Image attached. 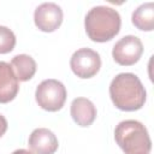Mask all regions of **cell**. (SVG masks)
Returning a JSON list of instances; mask_svg holds the SVG:
<instances>
[{
  "mask_svg": "<svg viewBox=\"0 0 154 154\" xmlns=\"http://www.w3.org/2000/svg\"><path fill=\"white\" fill-rule=\"evenodd\" d=\"M19 90L18 79L6 61H0V103H7L12 101Z\"/></svg>",
  "mask_w": 154,
  "mask_h": 154,
  "instance_id": "obj_9",
  "label": "cell"
},
{
  "mask_svg": "<svg viewBox=\"0 0 154 154\" xmlns=\"http://www.w3.org/2000/svg\"><path fill=\"white\" fill-rule=\"evenodd\" d=\"M28 144L34 154H54L59 146L57 136L46 128L35 129L29 136Z\"/></svg>",
  "mask_w": 154,
  "mask_h": 154,
  "instance_id": "obj_8",
  "label": "cell"
},
{
  "mask_svg": "<svg viewBox=\"0 0 154 154\" xmlns=\"http://www.w3.org/2000/svg\"><path fill=\"white\" fill-rule=\"evenodd\" d=\"M63 10L54 2H43L34 12V22L38 30L45 32L55 31L63 23Z\"/></svg>",
  "mask_w": 154,
  "mask_h": 154,
  "instance_id": "obj_7",
  "label": "cell"
},
{
  "mask_svg": "<svg viewBox=\"0 0 154 154\" xmlns=\"http://www.w3.org/2000/svg\"><path fill=\"white\" fill-rule=\"evenodd\" d=\"M143 53L142 41L134 35L122 37L116 42L112 49V57L114 61L122 66H131L136 64Z\"/></svg>",
  "mask_w": 154,
  "mask_h": 154,
  "instance_id": "obj_6",
  "label": "cell"
},
{
  "mask_svg": "<svg viewBox=\"0 0 154 154\" xmlns=\"http://www.w3.org/2000/svg\"><path fill=\"white\" fill-rule=\"evenodd\" d=\"M16 46V36L11 29L0 25V54L10 53Z\"/></svg>",
  "mask_w": 154,
  "mask_h": 154,
  "instance_id": "obj_13",
  "label": "cell"
},
{
  "mask_svg": "<svg viewBox=\"0 0 154 154\" xmlns=\"http://www.w3.org/2000/svg\"><path fill=\"white\" fill-rule=\"evenodd\" d=\"M114 140L124 154H150L152 141L148 130L138 120L120 122L114 129Z\"/></svg>",
  "mask_w": 154,
  "mask_h": 154,
  "instance_id": "obj_3",
  "label": "cell"
},
{
  "mask_svg": "<svg viewBox=\"0 0 154 154\" xmlns=\"http://www.w3.org/2000/svg\"><path fill=\"white\" fill-rule=\"evenodd\" d=\"M6 130H7V120L2 114H0V137L6 132Z\"/></svg>",
  "mask_w": 154,
  "mask_h": 154,
  "instance_id": "obj_14",
  "label": "cell"
},
{
  "mask_svg": "<svg viewBox=\"0 0 154 154\" xmlns=\"http://www.w3.org/2000/svg\"><path fill=\"white\" fill-rule=\"evenodd\" d=\"M132 24L142 31H152L154 29V4L146 2L138 6L131 17Z\"/></svg>",
  "mask_w": 154,
  "mask_h": 154,
  "instance_id": "obj_12",
  "label": "cell"
},
{
  "mask_svg": "<svg viewBox=\"0 0 154 154\" xmlns=\"http://www.w3.org/2000/svg\"><path fill=\"white\" fill-rule=\"evenodd\" d=\"M70 113L77 125L89 126L96 118V107L87 97H76L71 102Z\"/></svg>",
  "mask_w": 154,
  "mask_h": 154,
  "instance_id": "obj_10",
  "label": "cell"
},
{
  "mask_svg": "<svg viewBox=\"0 0 154 154\" xmlns=\"http://www.w3.org/2000/svg\"><path fill=\"white\" fill-rule=\"evenodd\" d=\"M70 66L77 77L90 78L99 72L101 67V58L100 54L91 48H79L72 54Z\"/></svg>",
  "mask_w": 154,
  "mask_h": 154,
  "instance_id": "obj_5",
  "label": "cell"
},
{
  "mask_svg": "<svg viewBox=\"0 0 154 154\" xmlns=\"http://www.w3.org/2000/svg\"><path fill=\"white\" fill-rule=\"evenodd\" d=\"M10 65L17 79L20 82H26L31 79L36 73V69H37L36 61L34 60V58H31L28 54H18L13 57Z\"/></svg>",
  "mask_w": 154,
  "mask_h": 154,
  "instance_id": "obj_11",
  "label": "cell"
},
{
  "mask_svg": "<svg viewBox=\"0 0 154 154\" xmlns=\"http://www.w3.org/2000/svg\"><path fill=\"white\" fill-rule=\"evenodd\" d=\"M120 14L109 6H95L84 18L88 37L94 42H106L118 35L120 30Z\"/></svg>",
  "mask_w": 154,
  "mask_h": 154,
  "instance_id": "obj_2",
  "label": "cell"
},
{
  "mask_svg": "<svg viewBox=\"0 0 154 154\" xmlns=\"http://www.w3.org/2000/svg\"><path fill=\"white\" fill-rule=\"evenodd\" d=\"M35 99L42 109L57 112L63 108L66 101V88L58 79H45L37 85Z\"/></svg>",
  "mask_w": 154,
  "mask_h": 154,
  "instance_id": "obj_4",
  "label": "cell"
},
{
  "mask_svg": "<svg viewBox=\"0 0 154 154\" xmlns=\"http://www.w3.org/2000/svg\"><path fill=\"white\" fill-rule=\"evenodd\" d=\"M109 96L118 109L134 112L144 106L147 93L135 73L123 72L112 79L109 84Z\"/></svg>",
  "mask_w": 154,
  "mask_h": 154,
  "instance_id": "obj_1",
  "label": "cell"
},
{
  "mask_svg": "<svg viewBox=\"0 0 154 154\" xmlns=\"http://www.w3.org/2000/svg\"><path fill=\"white\" fill-rule=\"evenodd\" d=\"M12 154H34V153L30 152V150H26V149H17Z\"/></svg>",
  "mask_w": 154,
  "mask_h": 154,
  "instance_id": "obj_15",
  "label": "cell"
}]
</instances>
